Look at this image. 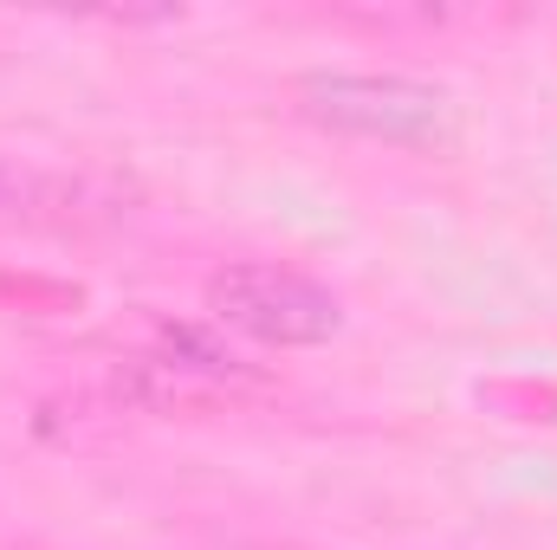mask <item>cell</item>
<instances>
[{"label": "cell", "mask_w": 557, "mask_h": 550, "mask_svg": "<svg viewBox=\"0 0 557 550\" xmlns=\"http://www.w3.org/2000/svg\"><path fill=\"white\" fill-rule=\"evenodd\" d=\"M208 311L273 350H311V343H331L337 324H344V304L331 285L292 273V266H227V273L208 278Z\"/></svg>", "instance_id": "7a4b0ae2"}, {"label": "cell", "mask_w": 557, "mask_h": 550, "mask_svg": "<svg viewBox=\"0 0 557 550\" xmlns=\"http://www.w3.org/2000/svg\"><path fill=\"white\" fill-rule=\"evenodd\" d=\"M298 111L324 130L403 142V149H434V142L454 137L447 91L403 78V72H305L298 78Z\"/></svg>", "instance_id": "6da1fadb"}]
</instances>
